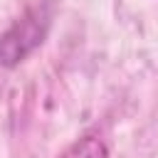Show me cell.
<instances>
[{
	"mask_svg": "<svg viewBox=\"0 0 158 158\" xmlns=\"http://www.w3.org/2000/svg\"><path fill=\"white\" fill-rule=\"evenodd\" d=\"M59 158H109V146L96 133H86L74 141Z\"/></svg>",
	"mask_w": 158,
	"mask_h": 158,
	"instance_id": "2",
	"label": "cell"
},
{
	"mask_svg": "<svg viewBox=\"0 0 158 158\" xmlns=\"http://www.w3.org/2000/svg\"><path fill=\"white\" fill-rule=\"evenodd\" d=\"M52 22V5L37 2L27 7L2 35H0V64L15 67L27 54H32L47 37Z\"/></svg>",
	"mask_w": 158,
	"mask_h": 158,
	"instance_id": "1",
	"label": "cell"
}]
</instances>
